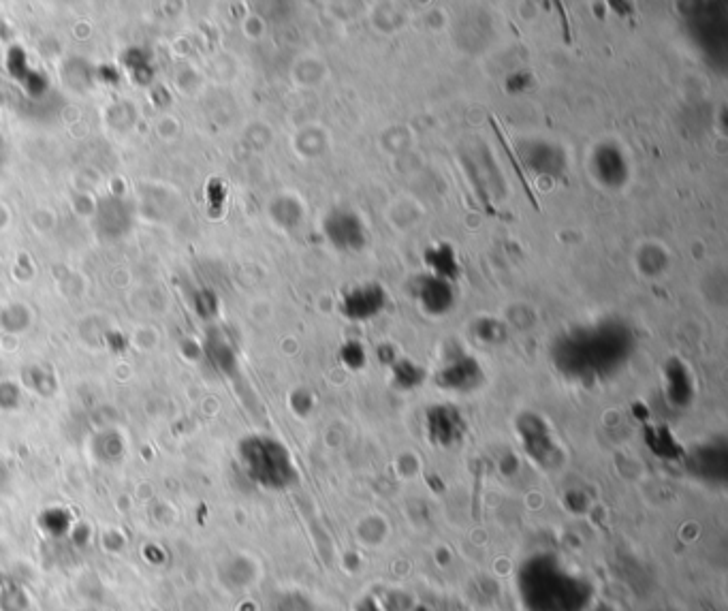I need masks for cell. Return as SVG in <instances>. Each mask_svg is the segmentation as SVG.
<instances>
[{"label":"cell","mask_w":728,"mask_h":611,"mask_svg":"<svg viewBox=\"0 0 728 611\" xmlns=\"http://www.w3.org/2000/svg\"><path fill=\"white\" fill-rule=\"evenodd\" d=\"M628 349V329L617 323H603L562 338L556 347V362L568 374L594 376L620 366Z\"/></svg>","instance_id":"6da1fadb"},{"label":"cell","mask_w":728,"mask_h":611,"mask_svg":"<svg viewBox=\"0 0 728 611\" xmlns=\"http://www.w3.org/2000/svg\"><path fill=\"white\" fill-rule=\"evenodd\" d=\"M521 588L536 611H577L579 609V582L566 575L556 564L538 562L526 571Z\"/></svg>","instance_id":"7a4b0ae2"},{"label":"cell","mask_w":728,"mask_h":611,"mask_svg":"<svg viewBox=\"0 0 728 611\" xmlns=\"http://www.w3.org/2000/svg\"><path fill=\"white\" fill-rule=\"evenodd\" d=\"M242 462L252 481L267 490H284L297 479L289 451L272 438H248L242 445Z\"/></svg>","instance_id":"3957f363"},{"label":"cell","mask_w":728,"mask_h":611,"mask_svg":"<svg viewBox=\"0 0 728 611\" xmlns=\"http://www.w3.org/2000/svg\"><path fill=\"white\" fill-rule=\"evenodd\" d=\"M327 238L331 244L344 248V250H357L366 244V235H363V227L359 218L351 212H334L325 223Z\"/></svg>","instance_id":"277c9868"},{"label":"cell","mask_w":728,"mask_h":611,"mask_svg":"<svg viewBox=\"0 0 728 611\" xmlns=\"http://www.w3.org/2000/svg\"><path fill=\"white\" fill-rule=\"evenodd\" d=\"M427 428H430V436L434 443L449 447L462 438L464 419L460 411H455L453 406H434L430 415H427Z\"/></svg>","instance_id":"5b68a950"},{"label":"cell","mask_w":728,"mask_h":611,"mask_svg":"<svg viewBox=\"0 0 728 611\" xmlns=\"http://www.w3.org/2000/svg\"><path fill=\"white\" fill-rule=\"evenodd\" d=\"M387 302L385 291L378 285H366L346 295L344 315L355 321H366L383 310Z\"/></svg>","instance_id":"8992f818"},{"label":"cell","mask_w":728,"mask_h":611,"mask_svg":"<svg viewBox=\"0 0 728 611\" xmlns=\"http://www.w3.org/2000/svg\"><path fill=\"white\" fill-rule=\"evenodd\" d=\"M521 159L526 161L536 174L560 176L564 169V156L556 146H549L545 141H532V144L521 146Z\"/></svg>","instance_id":"52a82bcc"},{"label":"cell","mask_w":728,"mask_h":611,"mask_svg":"<svg viewBox=\"0 0 728 611\" xmlns=\"http://www.w3.org/2000/svg\"><path fill=\"white\" fill-rule=\"evenodd\" d=\"M592 167L596 178L607 186H620L628 178V167L624 156L615 146H600L594 152Z\"/></svg>","instance_id":"ba28073f"},{"label":"cell","mask_w":728,"mask_h":611,"mask_svg":"<svg viewBox=\"0 0 728 611\" xmlns=\"http://www.w3.org/2000/svg\"><path fill=\"white\" fill-rule=\"evenodd\" d=\"M419 300L427 312L442 315V312H447L453 306V289L447 280L427 276L419 282Z\"/></svg>","instance_id":"9c48e42d"},{"label":"cell","mask_w":728,"mask_h":611,"mask_svg":"<svg viewBox=\"0 0 728 611\" xmlns=\"http://www.w3.org/2000/svg\"><path fill=\"white\" fill-rule=\"evenodd\" d=\"M521 436H524L528 453L538 462H547V458L556 453V445L551 443V436L545 430L541 419L536 417L521 419Z\"/></svg>","instance_id":"30bf717a"},{"label":"cell","mask_w":728,"mask_h":611,"mask_svg":"<svg viewBox=\"0 0 728 611\" xmlns=\"http://www.w3.org/2000/svg\"><path fill=\"white\" fill-rule=\"evenodd\" d=\"M438 381L442 387H447V389H470L481 381V370L474 359L462 357V359H455L451 366L442 370Z\"/></svg>","instance_id":"8fae6325"},{"label":"cell","mask_w":728,"mask_h":611,"mask_svg":"<svg viewBox=\"0 0 728 611\" xmlns=\"http://www.w3.org/2000/svg\"><path fill=\"white\" fill-rule=\"evenodd\" d=\"M667 379H669L671 400L675 404H686L692 398V383H690V376H688L686 368L679 362H671V366L667 370Z\"/></svg>","instance_id":"7c38bea8"},{"label":"cell","mask_w":728,"mask_h":611,"mask_svg":"<svg viewBox=\"0 0 728 611\" xmlns=\"http://www.w3.org/2000/svg\"><path fill=\"white\" fill-rule=\"evenodd\" d=\"M54 515L56 517H52L50 511H45L43 517H41L39 528L43 530L45 537H50V539H65L69 535V532L73 530L71 515L67 511H60V509H54Z\"/></svg>","instance_id":"4fadbf2b"},{"label":"cell","mask_w":728,"mask_h":611,"mask_svg":"<svg viewBox=\"0 0 728 611\" xmlns=\"http://www.w3.org/2000/svg\"><path fill=\"white\" fill-rule=\"evenodd\" d=\"M696 462H699L701 470H709V466L716 468V475H724L726 470V451L724 449H716V447H707L703 449L699 456H696Z\"/></svg>","instance_id":"5bb4252c"},{"label":"cell","mask_w":728,"mask_h":611,"mask_svg":"<svg viewBox=\"0 0 728 611\" xmlns=\"http://www.w3.org/2000/svg\"><path fill=\"white\" fill-rule=\"evenodd\" d=\"M427 261H430L432 265H434V268L438 270V274H453L455 270V259H453V255H451V250L449 248H436V250H432V253L430 255H427Z\"/></svg>","instance_id":"9a60e30c"},{"label":"cell","mask_w":728,"mask_h":611,"mask_svg":"<svg viewBox=\"0 0 728 611\" xmlns=\"http://www.w3.org/2000/svg\"><path fill=\"white\" fill-rule=\"evenodd\" d=\"M395 379H398L400 385H404V387H413L423 379V372L419 368H415L413 364L402 362L395 366Z\"/></svg>","instance_id":"2e32d148"},{"label":"cell","mask_w":728,"mask_h":611,"mask_svg":"<svg viewBox=\"0 0 728 611\" xmlns=\"http://www.w3.org/2000/svg\"><path fill=\"white\" fill-rule=\"evenodd\" d=\"M15 601H20V603L26 601L22 590L18 586L5 584L3 588H0V609H3V611H11V605H15V611H18V609L22 611V607L18 603H15Z\"/></svg>","instance_id":"e0dca14e"},{"label":"cell","mask_w":728,"mask_h":611,"mask_svg":"<svg viewBox=\"0 0 728 611\" xmlns=\"http://www.w3.org/2000/svg\"><path fill=\"white\" fill-rule=\"evenodd\" d=\"M342 357H344V362H346L348 366L357 368V366H361V364H363V349L359 347L357 342H351V344H346V347H344Z\"/></svg>","instance_id":"ac0fdd59"},{"label":"cell","mask_w":728,"mask_h":611,"mask_svg":"<svg viewBox=\"0 0 728 611\" xmlns=\"http://www.w3.org/2000/svg\"><path fill=\"white\" fill-rule=\"evenodd\" d=\"M82 611H94V609H82Z\"/></svg>","instance_id":"d6986e66"}]
</instances>
